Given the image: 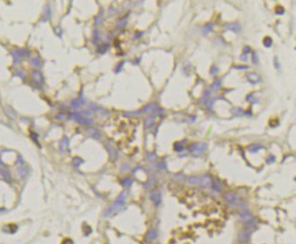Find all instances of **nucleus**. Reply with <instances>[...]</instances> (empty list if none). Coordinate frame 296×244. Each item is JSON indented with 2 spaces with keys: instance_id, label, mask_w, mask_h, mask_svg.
Wrapping results in <instances>:
<instances>
[{
  "instance_id": "obj_7",
  "label": "nucleus",
  "mask_w": 296,
  "mask_h": 244,
  "mask_svg": "<svg viewBox=\"0 0 296 244\" xmlns=\"http://www.w3.org/2000/svg\"><path fill=\"white\" fill-rule=\"evenodd\" d=\"M262 42H263V45L266 47H270L271 46V44H273V40H271V38L270 37H265L263 38Z\"/></svg>"
},
{
  "instance_id": "obj_2",
  "label": "nucleus",
  "mask_w": 296,
  "mask_h": 244,
  "mask_svg": "<svg viewBox=\"0 0 296 244\" xmlns=\"http://www.w3.org/2000/svg\"><path fill=\"white\" fill-rule=\"evenodd\" d=\"M190 184H210L211 179L209 177H203V178H197V177H191L188 179Z\"/></svg>"
},
{
  "instance_id": "obj_4",
  "label": "nucleus",
  "mask_w": 296,
  "mask_h": 244,
  "mask_svg": "<svg viewBox=\"0 0 296 244\" xmlns=\"http://www.w3.org/2000/svg\"><path fill=\"white\" fill-rule=\"evenodd\" d=\"M225 27L228 28V29L231 30V31H234L236 33H239L241 31V27L236 23H231V24H226L225 25Z\"/></svg>"
},
{
  "instance_id": "obj_5",
  "label": "nucleus",
  "mask_w": 296,
  "mask_h": 244,
  "mask_svg": "<svg viewBox=\"0 0 296 244\" xmlns=\"http://www.w3.org/2000/svg\"><path fill=\"white\" fill-rule=\"evenodd\" d=\"M226 199L229 201L230 203H231V204H235V203H237V201H238V198H237L236 195L232 194V193H228V194H226Z\"/></svg>"
},
{
  "instance_id": "obj_1",
  "label": "nucleus",
  "mask_w": 296,
  "mask_h": 244,
  "mask_svg": "<svg viewBox=\"0 0 296 244\" xmlns=\"http://www.w3.org/2000/svg\"><path fill=\"white\" fill-rule=\"evenodd\" d=\"M206 144L205 143H198V144H194L190 147V151L194 156H198L200 153H202L206 149Z\"/></svg>"
},
{
  "instance_id": "obj_9",
  "label": "nucleus",
  "mask_w": 296,
  "mask_h": 244,
  "mask_svg": "<svg viewBox=\"0 0 296 244\" xmlns=\"http://www.w3.org/2000/svg\"><path fill=\"white\" fill-rule=\"evenodd\" d=\"M62 244H73V241L70 239H65L62 241Z\"/></svg>"
},
{
  "instance_id": "obj_10",
  "label": "nucleus",
  "mask_w": 296,
  "mask_h": 244,
  "mask_svg": "<svg viewBox=\"0 0 296 244\" xmlns=\"http://www.w3.org/2000/svg\"><path fill=\"white\" fill-rule=\"evenodd\" d=\"M211 28H212V25H207V26H205L204 27V29H206L207 31L206 32H210L211 30Z\"/></svg>"
},
{
  "instance_id": "obj_6",
  "label": "nucleus",
  "mask_w": 296,
  "mask_h": 244,
  "mask_svg": "<svg viewBox=\"0 0 296 244\" xmlns=\"http://www.w3.org/2000/svg\"><path fill=\"white\" fill-rule=\"evenodd\" d=\"M151 199H152V200L154 201L155 203H156V204H159V202H160V194H159V192H157V191H155V192H152Z\"/></svg>"
},
{
  "instance_id": "obj_3",
  "label": "nucleus",
  "mask_w": 296,
  "mask_h": 244,
  "mask_svg": "<svg viewBox=\"0 0 296 244\" xmlns=\"http://www.w3.org/2000/svg\"><path fill=\"white\" fill-rule=\"evenodd\" d=\"M247 79H248L249 82H251V84H256L261 80V78L259 76V75H257L256 73H249L247 75Z\"/></svg>"
},
{
  "instance_id": "obj_8",
  "label": "nucleus",
  "mask_w": 296,
  "mask_h": 244,
  "mask_svg": "<svg viewBox=\"0 0 296 244\" xmlns=\"http://www.w3.org/2000/svg\"><path fill=\"white\" fill-rule=\"evenodd\" d=\"M156 236H157V234H156V231H150V232L148 233V238L149 239H150V240H153V239H155V238H156Z\"/></svg>"
}]
</instances>
